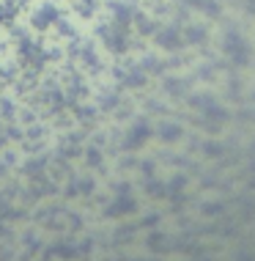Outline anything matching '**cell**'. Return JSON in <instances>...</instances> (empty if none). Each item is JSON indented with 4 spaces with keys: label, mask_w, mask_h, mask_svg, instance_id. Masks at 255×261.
Returning <instances> with one entry per match:
<instances>
[{
    "label": "cell",
    "mask_w": 255,
    "mask_h": 261,
    "mask_svg": "<svg viewBox=\"0 0 255 261\" xmlns=\"http://www.w3.org/2000/svg\"><path fill=\"white\" fill-rule=\"evenodd\" d=\"M134 209V201L129 198V195H121V198H116L112 201V206H107V215H126V212H132Z\"/></svg>",
    "instance_id": "obj_2"
},
{
    "label": "cell",
    "mask_w": 255,
    "mask_h": 261,
    "mask_svg": "<svg viewBox=\"0 0 255 261\" xmlns=\"http://www.w3.org/2000/svg\"><path fill=\"white\" fill-rule=\"evenodd\" d=\"M55 22H58V9H55L52 3L39 6V9L33 11V17H31V25L36 28V31H47V28H52Z\"/></svg>",
    "instance_id": "obj_1"
},
{
    "label": "cell",
    "mask_w": 255,
    "mask_h": 261,
    "mask_svg": "<svg viewBox=\"0 0 255 261\" xmlns=\"http://www.w3.org/2000/svg\"><path fill=\"white\" fill-rule=\"evenodd\" d=\"M146 135H148V129H146V126L129 129V135H126V146H129V149H132V146H140V143L146 140Z\"/></svg>",
    "instance_id": "obj_3"
}]
</instances>
